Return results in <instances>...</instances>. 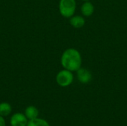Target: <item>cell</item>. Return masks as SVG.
Wrapping results in <instances>:
<instances>
[{"label": "cell", "mask_w": 127, "mask_h": 126, "mask_svg": "<svg viewBox=\"0 0 127 126\" xmlns=\"http://www.w3.org/2000/svg\"><path fill=\"white\" fill-rule=\"evenodd\" d=\"M61 65L64 69L71 72L77 71L82 65V56L80 53L75 48L66 49L61 56Z\"/></svg>", "instance_id": "cell-1"}, {"label": "cell", "mask_w": 127, "mask_h": 126, "mask_svg": "<svg viewBox=\"0 0 127 126\" xmlns=\"http://www.w3.org/2000/svg\"><path fill=\"white\" fill-rule=\"evenodd\" d=\"M77 7L75 0H60L59 3V10L60 14L65 18H70L74 16Z\"/></svg>", "instance_id": "cell-2"}, {"label": "cell", "mask_w": 127, "mask_h": 126, "mask_svg": "<svg viewBox=\"0 0 127 126\" xmlns=\"http://www.w3.org/2000/svg\"><path fill=\"white\" fill-rule=\"evenodd\" d=\"M74 80V75L71 71L63 69L60 71L56 76L57 83L61 87L69 86Z\"/></svg>", "instance_id": "cell-3"}, {"label": "cell", "mask_w": 127, "mask_h": 126, "mask_svg": "<svg viewBox=\"0 0 127 126\" xmlns=\"http://www.w3.org/2000/svg\"><path fill=\"white\" fill-rule=\"evenodd\" d=\"M77 77L78 81L83 84H88L92 79V75L90 71L83 68L77 71Z\"/></svg>", "instance_id": "cell-4"}, {"label": "cell", "mask_w": 127, "mask_h": 126, "mask_svg": "<svg viewBox=\"0 0 127 126\" xmlns=\"http://www.w3.org/2000/svg\"><path fill=\"white\" fill-rule=\"evenodd\" d=\"M10 122L11 126H27L28 120L25 114L16 113L11 117Z\"/></svg>", "instance_id": "cell-5"}, {"label": "cell", "mask_w": 127, "mask_h": 126, "mask_svg": "<svg viewBox=\"0 0 127 126\" xmlns=\"http://www.w3.org/2000/svg\"><path fill=\"white\" fill-rule=\"evenodd\" d=\"M80 10H81L82 14L84 16H90L94 13V11H95L94 4L92 2H90L89 1H85L82 4Z\"/></svg>", "instance_id": "cell-6"}, {"label": "cell", "mask_w": 127, "mask_h": 126, "mask_svg": "<svg viewBox=\"0 0 127 126\" xmlns=\"http://www.w3.org/2000/svg\"><path fill=\"white\" fill-rule=\"evenodd\" d=\"M69 22L72 27L75 28H80L85 25L86 20L81 16H72L70 17Z\"/></svg>", "instance_id": "cell-7"}, {"label": "cell", "mask_w": 127, "mask_h": 126, "mask_svg": "<svg viewBox=\"0 0 127 126\" xmlns=\"http://www.w3.org/2000/svg\"><path fill=\"white\" fill-rule=\"evenodd\" d=\"M25 115L26 116L28 120H33V119H36L38 117L39 111L36 107H34L33 105H30L26 108V109L25 111Z\"/></svg>", "instance_id": "cell-8"}, {"label": "cell", "mask_w": 127, "mask_h": 126, "mask_svg": "<svg viewBox=\"0 0 127 126\" xmlns=\"http://www.w3.org/2000/svg\"><path fill=\"white\" fill-rule=\"evenodd\" d=\"M12 111L11 105L8 102L0 103V115L2 117L8 116Z\"/></svg>", "instance_id": "cell-9"}, {"label": "cell", "mask_w": 127, "mask_h": 126, "mask_svg": "<svg viewBox=\"0 0 127 126\" xmlns=\"http://www.w3.org/2000/svg\"><path fill=\"white\" fill-rule=\"evenodd\" d=\"M27 126H50V125L46 120L37 117L36 119L29 120L28 122Z\"/></svg>", "instance_id": "cell-10"}, {"label": "cell", "mask_w": 127, "mask_h": 126, "mask_svg": "<svg viewBox=\"0 0 127 126\" xmlns=\"http://www.w3.org/2000/svg\"><path fill=\"white\" fill-rule=\"evenodd\" d=\"M0 126H6L5 120L4 119V117L0 115Z\"/></svg>", "instance_id": "cell-11"}, {"label": "cell", "mask_w": 127, "mask_h": 126, "mask_svg": "<svg viewBox=\"0 0 127 126\" xmlns=\"http://www.w3.org/2000/svg\"><path fill=\"white\" fill-rule=\"evenodd\" d=\"M83 1H90V0H83Z\"/></svg>", "instance_id": "cell-12"}]
</instances>
